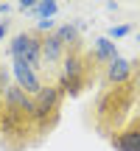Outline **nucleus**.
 <instances>
[{
	"instance_id": "1",
	"label": "nucleus",
	"mask_w": 140,
	"mask_h": 151,
	"mask_svg": "<svg viewBox=\"0 0 140 151\" xmlns=\"http://www.w3.org/2000/svg\"><path fill=\"white\" fill-rule=\"evenodd\" d=\"M39 143L34 120V98L25 95L17 84H9L0 112V146L3 151H28Z\"/></svg>"
},
{
	"instance_id": "2",
	"label": "nucleus",
	"mask_w": 140,
	"mask_h": 151,
	"mask_svg": "<svg viewBox=\"0 0 140 151\" xmlns=\"http://www.w3.org/2000/svg\"><path fill=\"white\" fill-rule=\"evenodd\" d=\"M137 98H140V78L121 87H101L95 95V104L90 109L95 132L112 140L115 132H121L132 120V109H135Z\"/></svg>"
},
{
	"instance_id": "3",
	"label": "nucleus",
	"mask_w": 140,
	"mask_h": 151,
	"mask_svg": "<svg viewBox=\"0 0 140 151\" xmlns=\"http://www.w3.org/2000/svg\"><path fill=\"white\" fill-rule=\"evenodd\" d=\"M95 70H101V67L92 62L90 50H84V45H79V48H70L65 53V59L59 65V76H56L53 84L62 90L65 98H79L95 81Z\"/></svg>"
},
{
	"instance_id": "4",
	"label": "nucleus",
	"mask_w": 140,
	"mask_h": 151,
	"mask_svg": "<svg viewBox=\"0 0 140 151\" xmlns=\"http://www.w3.org/2000/svg\"><path fill=\"white\" fill-rule=\"evenodd\" d=\"M62 90L51 81V84H42V90L34 95V120H37V134H39V143L51 134V132L59 126V118H62Z\"/></svg>"
},
{
	"instance_id": "5",
	"label": "nucleus",
	"mask_w": 140,
	"mask_h": 151,
	"mask_svg": "<svg viewBox=\"0 0 140 151\" xmlns=\"http://www.w3.org/2000/svg\"><path fill=\"white\" fill-rule=\"evenodd\" d=\"M42 42H45V34L31 28V31H20L14 39H11V59H20L25 62L28 67L39 70L42 67Z\"/></svg>"
},
{
	"instance_id": "6",
	"label": "nucleus",
	"mask_w": 140,
	"mask_h": 151,
	"mask_svg": "<svg viewBox=\"0 0 140 151\" xmlns=\"http://www.w3.org/2000/svg\"><path fill=\"white\" fill-rule=\"evenodd\" d=\"M14 84L20 87L25 95H37L39 90H42V76H39V70H34V67H28L25 62H20V59H14Z\"/></svg>"
},
{
	"instance_id": "7",
	"label": "nucleus",
	"mask_w": 140,
	"mask_h": 151,
	"mask_svg": "<svg viewBox=\"0 0 140 151\" xmlns=\"http://www.w3.org/2000/svg\"><path fill=\"white\" fill-rule=\"evenodd\" d=\"M109 143L115 151H140V115H135L121 132H115Z\"/></svg>"
},
{
	"instance_id": "8",
	"label": "nucleus",
	"mask_w": 140,
	"mask_h": 151,
	"mask_svg": "<svg viewBox=\"0 0 140 151\" xmlns=\"http://www.w3.org/2000/svg\"><path fill=\"white\" fill-rule=\"evenodd\" d=\"M65 53H67V48L62 45V39L56 37V31L45 34V42H42V62L45 65L48 67H59L62 59H65Z\"/></svg>"
},
{
	"instance_id": "9",
	"label": "nucleus",
	"mask_w": 140,
	"mask_h": 151,
	"mask_svg": "<svg viewBox=\"0 0 140 151\" xmlns=\"http://www.w3.org/2000/svg\"><path fill=\"white\" fill-rule=\"evenodd\" d=\"M90 56H92V62L104 70L109 62L118 59V48H115V42H112L109 37H101V39H95V48L90 50Z\"/></svg>"
},
{
	"instance_id": "10",
	"label": "nucleus",
	"mask_w": 140,
	"mask_h": 151,
	"mask_svg": "<svg viewBox=\"0 0 140 151\" xmlns=\"http://www.w3.org/2000/svg\"><path fill=\"white\" fill-rule=\"evenodd\" d=\"M56 37L62 39V45L70 50V48H79L81 39H79V25H70V22H65V25L56 28Z\"/></svg>"
},
{
	"instance_id": "11",
	"label": "nucleus",
	"mask_w": 140,
	"mask_h": 151,
	"mask_svg": "<svg viewBox=\"0 0 140 151\" xmlns=\"http://www.w3.org/2000/svg\"><path fill=\"white\" fill-rule=\"evenodd\" d=\"M56 11H59V3H39L37 9H34V14H37V17H42V20H51Z\"/></svg>"
},
{
	"instance_id": "12",
	"label": "nucleus",
	"mask_w": 140,
	"mask_h": 151,
	"mask_svg": "<svg viewBox=\"0 0 140 151\" xmlns=\"http://www.w3.org/2000/svg\"><path fill=\"white\" fill-rule=\"evenodd\" d=\"M9 73L3 70V65H0V112H3V101H6V92H9Z\"/></svg>"
},
{
	"instance_id": "13",
	"label": "nucleus",
	"mask_w": 140,
	"mask_h": 151,
	"mask_svg": "<svg viewBox=\"0 0 140 151\" xmlns=\"http://www.w3.org/2000/svg\"><path fill=\"white\" fill-rule=\"evenodd\" d=\"M129 31H132V25H118V28H112V34H109V39H112V42H115V39L126 37V34H129Z\"/></svg>"
},
{
	"instance_id": "14",
	"label": "nucleus",
	"mask_w": 140,
	"mask_h": 151,
	"mask_svg": "<svg viewBox=\"0 0 140 151\" xmlns=\"http://www.w3.org/2000/svg\"><path fill=\"white\" fill-rule=\"evenodd\" d=\"M6 31H9V25H6V22H0V42H3V37H6Z\"/></svg>"
},
{
	"instance_id": "15",
	"label": "nucleus",
	"mask_w": 140,
	"mask_h": 151,
	"mask_svg": "<svg viewBox=\"0 0 140 151\" xmlns=\"http://www.w3.org/2000/svg\"><path fill=\"white\" fill-rule=\"evenodd\" d=\"M137 42H140V34H137Z\"/></svg>"
}]
</instances>
